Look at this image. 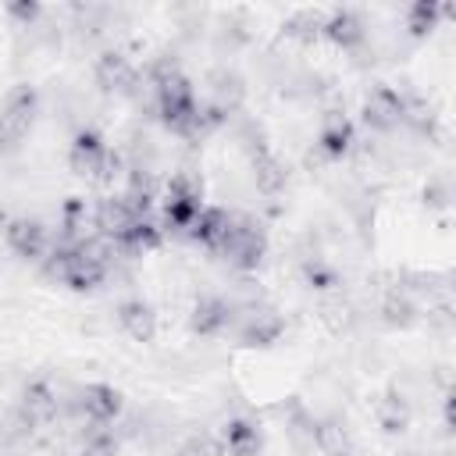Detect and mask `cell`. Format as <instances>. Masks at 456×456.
<instances>
[{
	"mask_svg": "<svg viewBox=\"0 0 456 456\" xmlns=\"http://www.w3.org/2000/svg\"><path fill=\"white\" fill-rule=\"evenodd\" d=\"M214 253H217L228 267L249 274V271H256V267L264 264V256H267V232H264V224H260L253 214H235V210H232L228 232L221 235V242H217Z\"/></svg>",
	"mask_w": 456,
	"mask_h": 456,
	"instance_id": "cell-1",
	"label": "cell"
},
{
	"mask_svg": "<svg viewBox=\"0 0 456 456\" xmlns=\"http://www.w3.org/2000/svg\"><path fill=\"white\" fill-rule=\"evenodd\" d=\"M203 185L189 175V171H178L167 178L164 185V203H160V228L164 232H175V235H185L189 224L196 221V214L203 210Z\"/></svg>",
	"mask_w": 456,
	"mask_h": 456,
	"instance_id": "cell-2",
	"label": "cell"
},
{
	"mask_svg": "<svg viewBox=\"0 0 456 456\" xmlns=\"http://www.w3.org/2000/svg\"><path fill=\"white\" fill-rule=\"evenodd\" d=\"M36 114H39L36 86L21 82L4 96V103H0V153H11L25 142V135L36 125Z\"/></svg>",
	"mask_w": 456,
	"mask_h": 456,
	"instance_id": "cell-3",
	"label": "cell"
},
{
	"mask_svg": "<svg viewBox=\"0 0 456 456\" xmlns=\"http://www.w3.org/2000/svg\"><path fill=\"white\" fill-rule=\"evenodd\" d=\"M121 406H125L121 403V392L114 385H103V381L78 385L64 399V413H71L82 424H114L121 417Z\"/></svg>",
	"mask_w": 456,
	"mask_h": 456,
	"instance_id": "cell-4",
	"label": "cell"
},
{
	"mask_svg": "<svg viewBox=\"0 0 456 456\" xmlns=\"http://www.w3.org/2000/svg\"><path fill=\"white\" fill-rule=\"evenodd\" d=\"M235 306H239V314H235L232 335L242 346H271V342L281 338L285 321H281V314L274 306H267L264 299H256V303H235Z\"/></svg>",
	"mask_w": 456,
	"mask_h": 456,
	"instance_id": "cell-5",
	"label": "cell"
},
{
	"mask_svg": "<svg viewBox=\"0 0 456 456\" xmlns=\"http://www.w3.org/2000/svg\"><path fill=\"white\" fill-rule=\"evenodd\" d=\"M353 146H356V128H353V121H349L342 110H324V114H321V125H317L314 150L306 153V160H310V164H335V160H342Z\"/></svg>",
	"mask_w": 456,
	"mask_h": 456,
	"instance_id": "cell-6",
	"label": "cell"
},
{
	"mask_svg": "<svg viewBox=\"0 0 456 456\" xmlns=\"http://www.w3.org/2000/svg\"><path fill=\"white\" fill-rule=\"evenodd\" d=\"M360 118H363V125H367L370 132H378V135H392V132H399L403 121H406V96H403L399 89L378 82V86L363 96Z\"/></svg>",
	"mask_w": 456,
	"mask_h": 456,
	"instance_id": "cell-7",
	"label": "cell"
},
{
	"mask_svg": "<svg viewBox=\"0 0 456 456\" xmlns=\"http://www.w3.org/2000/svg\"><path fill=\"white\" fill-rule=\"evenodd\" d=\"M14 413H18V417H21V420H25L32 431L50 428V424H53V420L64 413V395L53 388V381L36 378V381H28V385L21 388Z\"/></svg>",
	"mask_w": 456,
	"mask_h": 456,
	"instance_id": "cell-8",
	"label": "cell"
},
{
	"mask_svg": "<svg viewBox=\"0 0 456 456\" xmlns=\"http://www.w3.org/2000/svg\"><path fill=\"white\" fill-rule=\"evenodd\" d=\"M235 314H239L235 299L217 296V292H203L189 314V328L203 338H217V335H228L235 328Z\"/></svg>",
	"mask_w": 456,
	"mask_h": 456,
	"instance_id": "cell-9",
	"label": "cell"
},
{
	"mask_svg": "<svg viewBox=\"0 0 456 456\" xmlns=\"http://www.w3.org/2000/svg\"><path fill=\"white\" fill-rule=\"evenodd\" d=\"M4 239H7L11 253L21 256V260H46L50 249H53V232L39 217H14V221H7Z\"/></svg>",
	"mask_w": 456,
	"mask_h": 456,
	"instance_id": "cell-10",
	"label": "cell"
},
{
	"mask_svg": "<svg viewBox=\"0 0 456 456\" xmlns=\"http://www.w3.org/2000/svg\"><path fill=\"white\" fill-rule=\"evenodd\" d=\"M93 78L103 93H118V96H135L142 75L139 68L121 53V50H103L96 61H93Z\"/></svg>",
	"mask_w": 456,
	"mask_h": 456,
	"instance_id": "cell-11",
	"label": "cell"
},
{
	"mask_svg": "<svg viewBox=\"0 0 456 456\" xmlns=\"http://www.w3.org/2000/svg\"><path fill=\"white\" fill-rule=\"evenodd\" d=\"M107 157H110V146L103 142V135L96 128H78L71 146H68V167L78 175V178H89V182H100L103 167H107Z\"/></svg>",
	"mask_w": 456,
	"mask_h": 456,
	"instance_id": "cell-12",
	"label": "cell"
},
{
	"mask_svg": "<svg viewBox=\"0 0 456 456\" xmlns=\"http://www.w3.org/2000/svg\"><path fill=\"white\" fill-rule=\"evenodd\" d=\"M246 93H249L246 89V78L235 68H228V64H221V68H214L207 75V103L217 107L224 118H235L242 110Z\"/></svg>",
	"mask_w": 456,
	"mask_h": 456,
	"instance_id": "cell-13",
	"label": "cell"
},
{
	"mask_svg": "<svg viewBox=\"0 0 456 456\" xmlns=\"http://www.w3.org/2000/svg\"><path fill=\"white\" fill-rule=\"evenodd\" d=\"M139 217H135V210H132V203L121 196V192H110V196H103L96 207H93V228H96V235H103V239H121L132 224H135Z\"/></svg>",
	"mask_w": 456,
	"mask_h": 456,
	"instance_id": "cell-14",
	"label": "cell"
},
{
	"mask_svg": "<svg viewBox=\"0 0 456 456\" xmlns=\"http://www.w3.org/2000/svg\"><path fill=\"white\" fill-rule=\"evenodd\" d=\"M114 317H118V328L132 342H153L157 338V310L146 299H139V296L121 299L118 310H114Z\"/></svg>",
	"mask_w": 456,
	"mask_h": 456,
	"instance_id": "cell-15",
	"label": "cell"
},
{
	"mask_svg": "<svg viewBox=\"0 0 456 456\" xmlns=\"http://www.w3.org/2000/svg\"><path fill=\"white\" fill-rule=\"evenodd\" d=\"M321 36H328L342 50H360L367 43V21L353 7H335V11L324 14V32Z\"/></svg>",
	"mask_w": 456,
	"mask_h": 456,
	"instance_id": "cell-16",
	"label": "cell"
},
{
	"mask_svg": "<svg viewBox=\"0 0 456 456\" xmlns=\"http://www.w3.org/2000/svg\"><path fill=\"white\" fill-rule=\"evenodd\" d=\"M217 442H221L224 456H256L264 445V435H260V424L253 417H228Z\"/></svg>",
	"mask_w": 456,
	"mask_h": 456,
	"instance_id": "cell-17",
	"label": "cell"
},
{
	"mask_svg": "<svg viewBox=\"0 0 456 456\" xmlns=\"http://www.w3.org/2000/svg\"><path fill=\"white\" fill-rule=\"evenodd\" d=\"M228 217H232V210H224V207H210V203H207V207L196 214V221L189 224L185 239L196 242V246H207V249L214 253L217 242H221V235L228 232Z\"/></svg>",
	"mask_w": 456,
	"mask_h": 456,
	"instance_id": "cell-18",
	"label": "cell"
},
{
	"mask_svg": "<svg viewBox=\"0 0 456 456\" xmlns=\"http://www.w3.org/2000/svg\"><path fill=\"white\" fill-rule=\"evenodd\" d=\"M285 182H289V167L271 150L253 157V185H256L260 196H278L285 189Z\"/></svg>",
	"mask_w": 456,
	"mask_h": 456,
	"instance_id": "cell-19",
	"label": "cell"
},
{
	"mask_svg": "<svg viewBox=\"0 0 456 456\" xmlns=\"http://www.w3.org/2000/svg\"><path fill=\"white\" fill-rule=\"evenodd\" d=\"M417 317H420V310H417V303H413V296H410L406 289H392V292L385 296V303H381V321H385L388 328H410V324H417Z\"/></svg>",
	"mask_w": 456,
	"mask_h": 456,
	"instance_id": "cell-20",
	"label": "cell"
},
{
	"mask_svg": "<svg viewBox=\"0 0 456 456\" xmlns=\"http://www.w3.org/2000/svg\"><path fill=\"white\" fill-rule=\"evenodd\" d=\"M78 456H118V431H114V424H82Z\"/></svg>",
	"mask_w": 456,
	"mask_h": 456,
	"instance_id": "cell-21",
	"label": "cell"
},
{
	"mask_svg": "<svg viewBox=\"0 0 456 456\" xmlns=\"http://www.w3.org/2000/svg\"><path fill=\"white\" fill-rule=\"evenodd\" d=\"M403 14H406V32H410L413 39H424V36L438 25V18L449 14V7H438V4H424V0H420V4H410Z\"/></svg>",
	"mask_w": 456,
	"mask_h": 456,
	"instance_id": "cell-22",
	"label": "cell"
},
{
	"mask_svg": "<svg viewBox=\"0 0 456 456\" xmlns=\"http://www.w3.org/2000/svg\"><path fill=\"white\" fill-rule=\"evenodd\" d=\"M378 424H381L388 435L406 431V424H410V406H406V399L395 395V392H388V395L378 403Z\"/></svg>",
	"mask_w": 456,
	"mask_h": 456,
	"instance_id": "cell-23",
	"label": "cell"
},
{
	"mask_svg": "<svg viewBox=\"0 0 456 456\" xmlns=\"http://www.w3.org/2000/svg\"><path fill=\"white\" fill-rule=\"evenodd\" d=\"M321 32H324V11H314V7H303V11H296V14L285 21V36L303 39V43L317 39Z\"/></svg>",
	"mask_w": 456,
	"mask_h": 456,
	"instance_id": "cell-24",
	"label": "cell"
},
{
	"mask_svg": "<svg viewBox=\"0 0 456 456\" xmlns=\"http://www.w3.org/2000/svg\"><path fill=\"white\" fill-rule=\"evenodd\" d=\"M175 456H224V449H221L217 435H189L175 449Z\"/></svg>",
	"mask_w": 456,
	"mask_h": 456,
	"instance_id": "cell-25",
	"label": "cell"
},
{
	"mask_svg": "<svg viewBox=\"0 0 456 456\" xmlns=\"http://www.w3.org/2000/svg\"><path fill=\"white\" fill-rule=\"evenodd\" d=\"M424 200H428L431 207H449V200H452L449 178H431V182L424 185Z\"/></svg>",
	"mask_w": 456,
	"mask_h": 456,
	"instance_id": "cell-26",
	"label": "cell"
},
{
	"mask_svg": "<svg viewBox=\"0 0 456 456\" xmlns=\"http://www.w3.org/2000/svg\"><path fill=\"white\" fill-rule=\"evenodd\" d=\"M7 14H11V18H21V28H32V25L43 18V7H39V4H11Z\"/></svg>",
	"mask_w": 456,
	"mask_h": 456,
	"instance_id": "cell-27",
	"label": "cell"
}]
</instances>
